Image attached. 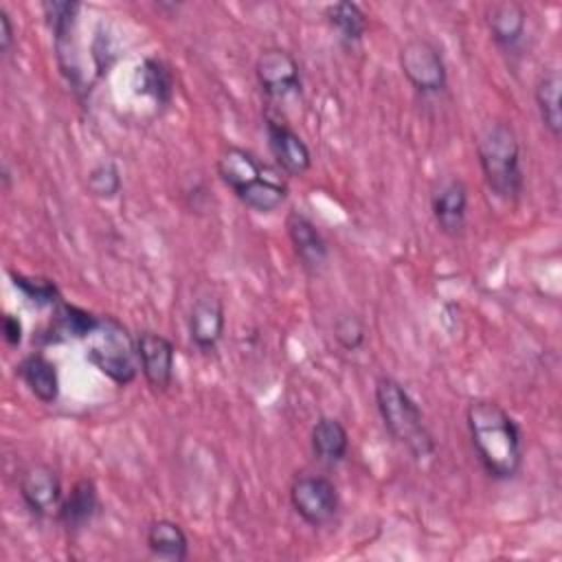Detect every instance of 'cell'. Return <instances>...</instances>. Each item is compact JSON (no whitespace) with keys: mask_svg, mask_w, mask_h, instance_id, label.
Listing matches in <instances>:
<instances>
[{"mask_svg":"<svg viewBox=\"0 0 562 562\" xmlns=\"http://www.w3.org/2000/svg\"><path fill=\"white\" fill-rule=\"evenodd\" d=\"M55 316H53V334L59 336V338H77V340H86L88 334L94 329L99 316L79 307V305H72V303H66V301H59L55 307Z\"/></svg>","mask_w":562,"mask_h":562,"instance_id":"cell-24","label":"cell"},{"mask_svg":"<svg viewBox=\"0 0 562 562\" xmlns=\"http://www.w3.org/2000/svg\"><path fill=\"white\" fill-rule=\"evenodd\" d=\"M437 228L448 237H459L468 224V187L459 178H446L430 198Z\"/></svg>","mask_w":562,"mask_h":562,"instance_id":"cell-16","label":"cell"},{"mask_svg":"<svg viewBox=\"0 0 562 562\" xmlns=\"http://www.w3.org/2000/svg\"><path fill=\"white\" fill-rule=\"evenodd\" d=\"M266 138L281 173L290 178H303L312 169V154L307 143L274 112H266Z\"/></svg>","mask_w":562,"mask_h":562,"instance_id":"cell-11","label":"cell"},{"mask_svg":"<svg viewBox=\"0 0 562 562\" xmlns=\"http://www.w3.org/2000/svg\"><path fill=\"white\" fill-rule=\"evenodd\" d=\"M290 505L305 525L325 527L338 514V487L323 474H301L290 485Z\"/></svg>","mask_w":562,"mask_h":562,"instance_id":"cell-7","label":"cell"},{"mask_svg":"<svg viewBox=\"0 0 562 562\" xmlns=\"http://www.w3.org/2000/svg\"><path fill=\"white\" fill-rule=\"evenodd\" d=\"M9 277L13 288L35 307H55L61 301V292L57 283L48 277H37V274L33 277L15 270H9Z\"/></svg>","mask_w":562,"mask_h":562,"instance_id":"cell-25","label":"cell"},{"mask_svg":"<svg viewBox=\"0 0 562 562\" xmlns=\"http://www.w3.org/2000/svg\"><path fill=\"white\" fill-rule=\"evenodd\" d=\"M13 40H15V26H13V20L9 15V11L4 7H0V50L7 55L13 46Z\"/></svg>","mask_w":562,"mask_h":562,"instance_id":"cell-29","label":"cell"},{"mask_svg":"<svg viewBox=\"0 0 562 562\" xmlns=\"http://www.w3.org/2000/svg\"><path fill=\"white\" fill-rule=\"evenodd\" d=\"M215 171L233 195L255 213H274L288 200V182L281 171L244 147L226 145L217 156Z\"/></svg>","mask_w":562,"mask_h":562,"instance_id":"cell-2","label":"cell"},{"mask_svg":"<svg viewBox=\"0 0 562 562\" xmlns=\"http://www.w3.org/2000/svg\"><path fill=\"white\" fill-rule=\"evenodd\" d=\"M145 544L154 558L182 562L189 558V538L184 529L169 518H158L149 522L145 533Z\"/></svg>","mask_w":562,"mask_h":562,"instance_id":"cell-21","label":"cell"},{"mask_svg":"<svg viewBox=\"0 0 562 562\" xmlns=\"http://www.w3.org/2000/svg\"><path fill=\"white\" fill-rule=\"evenodd\" d=\"M375 406L384 430L395 443L406 448V452L417 459H430L437 452L435 437L426 426L424 413L415 397L393 378L382 375L375 382Z\"/></svg>","mask_w":562,"mask_h":562,"instance_id":"cell-3","label":"cell"},{"mask_svg":"<svg viewBox=\"0 0 562 562\" xmlns=\"http://www.w3.org/2000/svg\"><path fill=\"white\" fill-rule=\"evenodd\" d=\"M15 375L24 382L29 393L42 404H55L59 400V391H61L59 371H57V364L44 353L40 351L26 353L15 364Z\"/></svg>","mask_w":562,"mask_h":562,"instance_id":"cell-18","label":"cell"},{"mask_svg":"<svg viewBox=\"0 0 562 562\" xmlns=\"http://www.w3.org/2000/svg\"><path fill=\"white\" fill-rule=\"evenodd\" d=\"M259 90L270 103H288L301 97V68L292 53L279 46L263 48L255 61Z\"/></svg>","mask_w":562,"mask_h":562,"instance_id":"cell-8","label":"cell"},{"mask_svg":"<svg viewBox=\"0 0 562 562\" xmlns=\"http://www.w3.org/2000/svg\"><path fill=\"white\" fill-rule=\"evenodd\" d=\"M2 336H4V342H7L11 349H18V347L22 345V340H24V325H22V321H20L15 314H11V312H7V314L2 316Z\"/></svg>","mask_w":562,"mask_h":562,"instance_id":"cell-28","label":"cell"},{"mask_svg":"<svg viewBox=\"0 0 562 562\" xmlns=\"http://www.w3.org/2000/svg\"><path fill=\"white\" fill-rule=\"evenodd\" d=\"M334 338L345 351H358L367 340L364 323L356 314H340L334 321Z\"/></svg>","mask_w":562,"mask_h":562,"instance_id":"cell-27","label":"cell"},{"mask_svg":"<svg viewBox=\"0 0 562 562\" xmlns=\"http://www.w3.org/2000/svg\"><path fill=\"white\" fill-rule=\"evenodd\" d=\"M18 492L24 507L35 518H57L64 501V487L57 470L46 463H31L20 472Z\"/></svg>","mask_w":562,"mask_h":562,"instance_id":"cell-9","label":"cell"},{"mask_svg":"<svg viewBox=\"0 0 562 562\" xmlns=\"http://www.w3.org/2000/svg\"><path fill=\"white\" fill-rule=\"evenodd\" d=\"M312 454L325 465H340L349 454V432L336 417L321 415L310 430Z\"/></svg>","mask_w":562,"mask_h":562,"instance_id":"cell-19","label":"cell"},{"mask_svg":"<svg viewBox=\"0 0 562 562\" xmlns=\"http://www.w3.org/2000/svg\"><path fill=\"white\" fill-rule=\"evenodd\" d=\"M136 94H143L154 101L156 108L165 110L173 101V75L169 66L158 57H145L136 68Z\"/></svg>","mask_w":562,"mask_h":562,"instance_id":"cell-20","label":"cell"},{"mask_svg":"<svg viewBox=\"0 0 562 562\" xmlns=\"http://www.w3.org/2000/svg\"><path fill=\"white\" fill-rule=\"evenodd\" d=\"M397 64L406 81L422 97L439 94L448 86V68L441 50L424 37H413L404 42L397 53Z\"/></svg>","mask_w":562,"mask_h":562,"instance_id":"cell-6","label":"cell"},{"mask_svg":"<svg viewBox=\"0 0 562 562\" xmlns=\"http://www.w3.org/2000/svg\"><path fill=\"white\" fill-rule=\"evenodd\" d=\"M465 426L483 472L494 481H512L525 457L518 422L498 402L476 397L465 408Z\"/></svg>","mask_w":562,"mask_h":562,"instance_id":"cell-1","label":"cell"},{"mask_svg":"<svg viewBox=\"0 0 562 562\" xmlns=\"http://www.w3.org/2000/svg\"><path fill=\"white\" fill-rule=\"evenodd\" d=\"M86 189L92 198H99V200L116 198L123 189V178H121L119 165L114 160L97 162L86 176Z\"/></svg>","mask_w":562,"mask_h":562,"instance_id":"cell-26","label":"cell"},{"mask_svg":"<svg viewBox=\"0 0 562 562\" xmlns=\"http://www.w3.org/2000/svg\"><path fill=\"white\" fill-rule=\"evenodd\" d=\"M485 24L492 42L505 55H518L527 33V11L522 4L505 0L494 2L485 11Z\"/></svg>","mask_w":562,"mask_h":562,"instance_id":"cell-15","label":"cell"},{"mask_svg":"<svg viewBox=\"0 0 562 562\" xmlns=\"http://www.w3.org/2000/svg\"><path fill=\"white\" fill-rule=\"evenodd\" d=\"M79 11H81L79 2H68V0L42 2L44 22L53 35L59 68L72 86L79 83V68L75 61V29H77Z\"/></svg>","mask_w":562,"mask_h":562,"instance_id":"cell-10","label":"cell"},{"mask_svg":"<svg viewBox=\"0 0 562 562\" xmlns=\"http://www.w3.org/2000/svg\"><path fill=\"white\" fill-rule=\"evenodd\" d=\"M285 231L301 268L310 274L321 272L329 259V246L318 226L303 211H290Z\"/></svg>","mask_w":562,"mask_h":562,"instance_id":"cell-13","label":"cell"},{"mask_svg":"<svg viewBox=\"0 0 562 562\" xmlns=\"http://www.w3.org/2000/svg\"><path fill=\"white\" fill-rule=\"evenodd\" d=\"M224 327H226V312H224L222 299L213 292L200 294L193 301L189 321H187V329L193 347L200 349L202 353H213L224 336Z\"/></svg>","mask_w":562,"mask_h":562,"instance_id":"cell-14","label":"cell"},{"mask_svg":"<svg viewBox=\"0 0 562 562\" xmlns=\"http://www.w3.org/2000/svg\"><path fill=\"white\" fill-rule=\"evenodd\" d=\"M101 512V498L97 483L88 476L72 483L70 492L64 494L61 507L57 512V522L70 533H81Z\"/></svg>","mask_w":562,"mask_h":562,"instance_id":"cell-17","label":"cell"},{"mask_svg":"<svg viewBox=\"0 0 562 562\" xmlns=\"http://www.w3.org/2000/svg\"><path fill=\"white\" fill-rule=\"evenodd\" d=\"M136 353L138 367L145 382L156 393L169 391L176 373V347L173 342L151 329H145L136 336Z\"/></svg>","mask_w":562,"mask_h":562,"instance_id":"cell-12","label":"cell"},{"mask_svg":"<svg viewBox=\"0 0 562 562\" xmlns=\"http://www.w3.org/2000/svg\"><path fill=\"white\" fill-rule=\"evenodd\" d=\"M560 88H562V79L555 68H544L533 86V99H536L540 121L553 138H560V134H562Z\"/></svg>","mask_w":562,"mask_h":562,"instance_id":"cell-22","label":"cell"},{"mask_svg":"<svg viewBox=\"0 0 562 562\" xmlns=\"http://www.w3.org/2000/svg\"><path fill=\"white\" fill-rule=\"evenodd\" d=\"M476 156L487 189L503 202H518L525 191L520 143L509 123H490L476 138Z\"/></svg>","mask_w":562,"mask_h":562,"instance_id":"cell-4","label":"cell"},{"mask_svg":"<svg viewBox=\"0 0 562 562\" xmlns=\"http://www.w3.org/2000/svg\"><path fill=\"white\" fill-rule=\"evenodd\" d=\"M86 358L99 369L105 378H110L119 386H127L138 375V353L136 338L127 331V327L110 314L99 316L94 329L88 334Z\"/></svg>","mask_w":562,"mask_h":562,"instance_id":"cell-5","label":"cell"},{"mask_svg":"<svg viewBox=\"0 0 562 562\" xmlns=\"http://www.w3.org/2000/svg\"><path fill=\"white\" fill-rule=\"evenodd\" d=\"M323 18L331 26V31H336L338 40L345 46L360 44L367 33V26H369L364 11L356 2H349V0L327 4L323 9Z\"/></svg>","mask_w":562,"mask_h":562,"instance_id":"cell-23","label":"cell"}]
</instances>
